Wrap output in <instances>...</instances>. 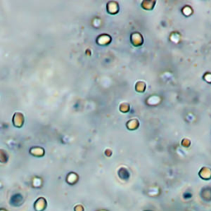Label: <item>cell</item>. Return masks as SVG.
<instances>
[{
    "instance_id": "3957f363",
    "label": "cell",
    "mask_w": 211,
    "mask_h": 211,
    "mask_svg": "<svg viewBox=\"0 0 211 211\" xmlns=\"http://www.w3.org/2000/svg\"><path fill=\"white\" fill-rule=\"evenodd\" d=\"M44 149L42 148H33L31 149V154L34 156L36 157H41L44 155Z\"/></svg>"
},
{
    "instance_id": "7a4b0ae2",
    "label": "cell",
    "mask_w": 211,
    "mask_h": 211,
    "mask_svg": "<svg viewBox=\"0 0 211 211\" xmlns=\"http://www.w3.org/2000/svg\"><path fill=\"white\" fill-rule=\"evenodd\" d=\"M34 208L36 211H43L46 208V201L44 198H39L34 204Z\"/></svg>"
},
{
    "instance_id": "6da1fadb",
    "label": "cell",
    "mask_w": 211,
    "mask_h": 211,
    "mask_svg": "<svg viewBox=\"0 0 211 211\" xmlns=\"http://www.w3.org/2000/svg\"><path fill=\"white\" fill-rule=\"evenodd\" d=\"M12 123L16 127H22L24 123V117L22 113H15L13 118H12Z\"/></svg>"
},
{
    "instance_id": "277c9868",
    "label": "cell",
    "mask_w": 211,
    "mask_h": 211,
    "mask_svg": "<svg viewBox=\"0 0 211 211\" xmlns=\"http://www.w3.org/2000/svg\"><path fill=\"white\" fill-rule=\"evenodd\" d=\"M7 161V155L3 150H0V163H4Z\"/></svg>"
}]
</instances>
